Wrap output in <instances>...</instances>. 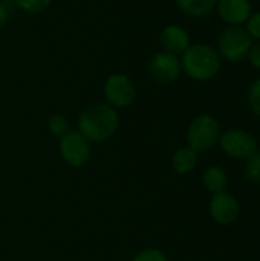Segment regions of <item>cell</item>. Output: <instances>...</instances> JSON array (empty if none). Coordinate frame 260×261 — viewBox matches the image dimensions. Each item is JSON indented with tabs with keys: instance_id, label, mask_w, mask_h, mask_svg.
Masks as SVG:
<instances>
[{
	"instance_id": "cell-1",
	"label": "cell",
	"mask_w": 260,
	"mask_h": 261,
	"mask_svg": "<svg viewBox=\"0 0 260 261\" xmlns=\"http://www.w3.org/2000/svg\"><path fill=\"white\" fill-rule=\"evenodd\" d=\"M120 127V116L109 104H92L80 113L78 132L89 142H104L110 139Z\"/></svg>"
},
{
	"instance_id": "cell-2",
	"label": "cell",
	"mask_w": 260,
	"mask_h": 261,
	"mask_svg": "<svg viewBox=\"0 0 260 261\" xmlns=\"http://www.w3.org/2000/svg\"><path fill=\"white\" fill-rule=\"evenodd\" d=\"M182 54L181 66L190 78L207 81L218 75L221 69V57L208 44L188 46Z\"/></svg>"
},
{
	"instance_id": "cell-3",
	"label": "cell",
	"mask_w": 260,
	"mask_h": 261,
	"mask_svg": "<svg viewBox=\"0 0 260 261\" xmlns=\"http://www.w3.org/2000/svg\"><path fill=\"white\" fill-rule=\"evenodd\" d=\"M219 141V122L211 115H199L187 130V144L196 153L211 150Z\"/></svg>"
},
{
	"instance_id": "cell-4",
	"label": "cell",
	"mask_w": 260,
	"mask_h": 261,
	"mask_svg": "<svg viewBox=\"0 0 260 261\" xmlns=\"http://www.w3.org/2000/svg\"><path fill=\"white\" fill-rule=\"evenodd\" d=\"M253 46V38L248 34L247 29L242 26H230L219 35L218 40V49L222 58L239 63L245 60L250 54V49Z\"/></svg>"
},
{
	"instance_id": "cell-5",
	"label": "cell",
	"mask_w": 260,
	"mask_h": 261,
	"mask_svg": "<svg viewBox=\"0 0 260 261\" xmlns=\"http://www.w3.org/2000/svg\"><path fill=\"white\" fill-rule=\"evenodd\" d=\"M60 154L70 167H84L90 159V142L77 130H69L60 138Z\"/></svg>"
},
{
	"instance_id": "cell-6",
	"label": "cell",
	"mask_w": 260,
	"mask_h": 261,
	"mask_svg": "<svg viewBox=\"0 0 260 261\" xmlns=\"http://www.w3.org/2000/svg\"><path fill=\"white\" fill-rule=\"evenodd\" d=\"M219 145L222 151L234 159H248L257 151V142L253 135L245 130L233 128L219 136Z\"/></svg>"
},
{
	"instance_id": "cell-7",
	"label": "cell",
	"mask_w": 260,
	"mask_h": 261,
	"mask_svg": "<svg viewBox=\"0 0 260 261\" xmlns=\"http://www.w3.org/2000/svg\"><path fill=\"white\" fill-rule=\"evenodd\" d=\"M104 96L112 107L124 109L133 104L136 98V89L133 81L123 75V73H115L110 75L106 80L104 84Z\"/></svg>"
},
{
	"instance_id": "cell-8",
	"label": "cell",
	"mask_w": 260,
	"mask_h": 261,
	"mask_svg": "<svg viewBox=\"0 0 260 261\" xmlns=\"http://www.w3.org/2000/svg\"><path fill=\"white\" fill-rule=\"evenodd\" d=\"M181 60L169 52L156 54L147 67L149 76L158 84H170L176 81L181 75Z\"/></svg>"
},
{
	"instance_id": "cell-9",
	"label": "cell",
	"mask_w": 260,
	"mask_h": 261,
	"mask_svg": "<svg viewBox=\"0 0 260 261\" xmlns=\"http://www.w3.org/2000/svg\"><path fill=\"white\" fill-rule=\"evenodd\" d=\"M210 216L216 223L222 226H228L239 219L241 205L238 199L227 191L215 194L210 202Z\"/></svg>"
},
{
	"instance_id": "cell-10",
	"label": "cell",
	"mask_w": 260,
	"mask_h": 261,
	"mask_svg": "<svg viewBox=\"0 0 260 261\" xmlns=\"http://www.w3.org/2000/svg\"><path fill=\"white\" fill-rule=\"evenodd\" d=\"M218 14L230 26H241L251 15L250 0H218Z\"/></svg>"
},
{
	"instance_id": "cell-11",
	"label": "cell",
	"mask_w": 260,
	"mask_h": 261,
	"mask_svg": "<svg viewBox=\"0 0 260 261\" xmlns=\"http://www.w3.org/2000/svg\"><path fill=\"white\" fill-rule=\"evenodd\" d=\"M159 41H161V46L166 49V52L173 54V55L184 52L190 46L188 32L184 28L176 26V24L166 26L159 35Z\"/></svg>"
},
{
	"instance_id": "cell-12",
	"label": "cell",
	"mask_w": 260,
	"mask_h": 261,
	"mask_svg": "<svg viewBox=\"0 0 260 261\" xmlns=\"http://www.w3.org/2000/svg\"><path fill=\"white\" fill-rule=\"evenodd\" d=\"M198 165V153L192 150L188 145L181 147L175 151L172 158V167L178 174H188Z\"/></svg>"
},
{
	"instance_id": "cell-13",
	"label": "cell",
	"mask_w": 260,
	"mask_h": 261,
	"mask_svg": "<svg viewBox=\"0 0 260 261\" xmlns=\"http://www.w3.org/2000/svg\"><path fill=\"white\" fill-rule=\"evenodd\" d=\"M204 187L215 196L219 193H225L228 187V177L225 171L219 167H208L202 176Z\"/></svg>"
},
{
	"instance_id": "cell-14",
	"label": "cell",
	"mask_w": 260,
	"mask_h": 261,
	"mask_svg": "<svg viewBox=\"0 0 260 261\" xmlns=\"http://www.w3.org/2000/svg\"><path fill=\"white\" fill-rule=\"evenodd\" d=\"M178 5L190 17H204L215 9L218 0H178Z\"/></svg>"
},
{
	"instance_id": "cell-15",
	"label": "cell",
	"mask_w": 260,
	"mask_h": 261,
	"mask_svg": "<svg viewBox=\"0 0 260 261\" xmlns=\"http://www.w3.org/2000/svg\"><path fill=\"white\" fill-rule=\"evenodd\" d=\"M48 128H49V132H51L54 136H57V138L64 136V135L70 130V128H69V121H67V118L63 116V115H60V113L52 115V116L49 118V121H48Z\"/></svg>"
},
{
	"instance_id": "cell-16",
	"label": "cell",
	"mask_w": 260,
	"mask_h": 261,
	"mask_svg": "<svg viewBox=\"0 0 260 261\" xmlns=\"http://www.w3.org/2000/svg\"><path fill=\"white\" fill-rule=\"evenodd\" d=\"M245 177L250 182L260 184V151H256L253 156L247 159L245 164Z\"/></svg>"
},
{
	"instance_id": "cell-17",
	"label": "cell",
	"mask_w": 260,
	"mask_h": 261,
	"mask_svg": "<svg viewBox=\"0 0 260 261\" xmlns=\"http://www.w3.org/2000/svg\"><path fill=\"white\" fill-rule=\"evenodd\" d=\"M14 3L31 14H38L48 9V6L51 5V0H14Z\"/></svg>"
},
{
	"instance_id": "cell-18",
	"label": "cell",
	"mask_w": 260,
	"mask_h": 261,
	"mask_svg": "<svg viewBox=\"0 0 260 261\" xmlns=\"http://www.w3.org/2000/svg\"><path fill=\"white\" fill-rule=\"evenodd\" d=\"M132 261H169V258L161 249L147 248V249H143L141 252H138Z\"/></svg>"
},
{
	"instance_id": "cell-19",
	"label": "cell",
	"mask_w": 260,
	"mask_h": 261,
	"mask_svg": "<svg viewBox=\"0 0 260 261\" xmlns=\"http://www.w3.org/2000/svg\"><path fill=\"white\" fill-rule=\"evenodd\" d=\"M248 102H250V107L253 109V112L260 118V78H257L250 87Z\"/></svg>"
},
{
	"instance_id": "cell-20",
	"label": "cell",
	"mask_w": 260,
	"mask_h": 261,
	"mask_svg": "<svg viewBox=\"0 0 260 261\" xmlns=\"http://www.w3.org/2000/svg\"><path fill=\"white\" fill-rule=\"evenodd\" d=\"M247 31L251 38H260V11L250 15L247 20Z\"/></svg>"
},
{
	"instance_id": "cell-21",
	"label": "cell",
	"mask_w": 260,
	"mask_h": 261,
	"mask_svg": "<svg viewBox=\"0 0 260 261\" xmlns=\"http://www.w3.org/2000/svg\"><path fill=\"white\" fill-rule=\"evenodd\" d=\"M248 57H250V61H251V64H253L254 67L260 69V41L251 46Z\"/></svg>"
},
{
	"instance_id": "cell-22",
	"label": "cell",
	"mask_w": 260,
	"mask_h": 261,
	"mask_svg": "<svg viewBox=\"0 0 260 261\" xmlns=\"http://www.w3.org/2000/svg\"><path fill=\"white\" fill-rule=\"evenodd\" d=\"M8 18H9V14H8V9L3 6V5H0V29L8 23Z\"/></svg>"
}]
</instances>
